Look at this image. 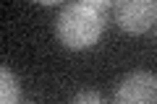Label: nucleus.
Segmentation results:
<instances>
[{
  "label": "nucleus",
  "instance_id": "1",
  "mask_svg": "<svg viewBox=\"0 0 157 104\" xmlns=\"http://www.w3.org/2000/svg\"><path fill=\"white\" fill-rule=\"evenodd\" d=\"M105 13L86 3H71L66 5L55 18V37L66 49H89L100 42L105 31Z\"/></svg>",
  "mask_w": 157,
  "mask_h": 104
},
{
  "label": "nucleus",
  "instance_id": "2",
  "mask_svg": "<svg viewBox=\"0 0 157 104\" xmlns=\"http://www.w3.org/2000/svg\"><path fill=\"white\" fill-rule=\"evenodd\" d=\"M113 16L118 29L126 34H144L157 21V3L155 0H115Z\"/></svg>",
  "mask_w": 157,
  "mask_h": 104
},
{
  "label": "nucleus",
  "instance_id": "3",
  "mask_svg": "<svg viewBox=\"0 0 157 104\" xmlns=\"http://www.w3.org/2000/svg\"><path fill=\"white\" fill-rule=\"evenodd\" d=\"M115 104H157V76L149 70H131L121 78L115 94Z\"/></svg>",
  "mask_w": 157,
  "mask_h": 104
},
{
  "label": "nucleus",
  "instance_id": "4",
  "mask_svg": "<svg viewBox=\"0 0 157 104\" xmlns=\"http://www.w3.org/2000/svg\"><path fill=\"white\" fill-rule=\"evenodd\" d=\"M0 102L3 104H18L21 102V83H18L16 73L8 65L0 68Z\"/></svg>",
  "mask_w": 157,
  "mask_h": 104
},
{
  "label": "nucleus",
  "instance_id": "5",
  "mask_svg": "<svg viewBox=\"0 0 157 104\" xmlns=\"http://www.w3.org/2000/svg\"><path fill=\"white\" fill-rule=\"evenodd\" d=\"M71 102H73V104H84V102L100 104V102H102V96H100L97 91H81V94H73V96H71Z\"/></svg>",
  "mask_w": 157,
  "mask_h": 104
},
{
  "label": "nucleus",
  "instance_id": "6",
  "mask_svg": "<svg viewBox=\"0 0 157 104\" xmlns=\"http://www.w3.org/2000/svg\"><path fill=\"white\" fill-rule=\"evenodd\" d=\"M78 3H86V5H92V8H97V11L107 13V11L113 8V3H115V0H78Z\"/></svg>",
  "mask_w": 157,
  "mask_h": 104
},
{
  "label": "nucleus",
  "instance_id": "7",
  "mask_svg": "<svg viewBox=\"0 0 157 104\" xmlns=\"http://www.w3.org/2000/svg\"><path fill=\"white\" fill-rule=\"evenodd\" d=\"M34 3H39V5H60L63 0H34Z\"/></svg>",
  "mask_w": 157,
  "mask_h": 104
}]
</instances>
